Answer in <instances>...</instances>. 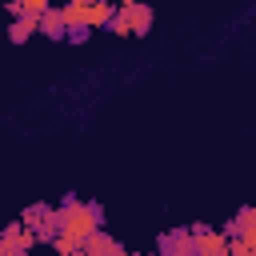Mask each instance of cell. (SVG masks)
<instances>
[{"label":"cell","instance_id":"cell-2","mask_svg":"<svg viewBox=\"0 0 256 256\" xmlns=\"http://www.w3.org/2000/svg\"><path fill=\"white\" fill-rule=\"evenodd\" d=\"M108 32H116V36H148L152 32V8L148 4H120L116 8V16H112V24H108Z\"/></svg>","mask_w":256,"mask_h":256},{"label":"cell","instance_id":"cell-1","mask_svg":"<svg viewBox=\"0 0 256 256\" xmlns=\"http://www.w3.org/2000/svg\"><path fill=\"white\" fill-rule=\"evenodd\" d=\"M56 220H60V240L76 244L80 252H84V244H88L96 232H104V228H100V224H104V208H100L96 200L64 196V204L56 208Z\"/></svg>","mask_w":256,"mask_h":256},{"label":"cell","instance_id":"cell-3","mask_svg":"<svg viewBox=\"0 0 256 256\" xmlns=\"http://www.w3.org/2000/svg\"><path fill=\"white\" fill-rule=\"evenodd\" d=\"M20 224H24L40 244H56V240H60V220H56V208H48V204H28L24 216H20Z\"/></svg>","mask_w":256,"mask_h":256},{"label":"cell","instance_id":"cell-4","mask_svg":"<svg viewBox=\"0 0 256 256\" xmlns=\"http://www.w3.org/2000/svg\"><path fill=\"white\" fill-rule=\"evenodd\" d=\"M156 256H196V236H192V228L160 232V240H156Z\"/></svg>","mask_w":256,"mask_h":256},{"label":"cell","instance_id":"cell-7","mask_svg":"<svg viewBox=\"0 0 256 256\" xmlns=\"http://www.w3.org/2000/svg\"><path fill=\"white\" fill-rule=\"evenodd\" d=\"M40 36H48V40H68V16H64V8H48V16L40 20Z\"/></svg>","mask_w":256,"mask_h":256},{"label":"cell","instance_id":"cell-11","mask_svg":"<svg viewBox=\"0 0 256 256\" xmlns=\"http://www.w3.org/2000/svg\"><path fill=\"white\" fill-rule=\"evenodd\" d=\"M0 256H28V252H24V248H4V244H0Z\"/></svg>","mask_w":256,"mask_h":256},{"label":"cell","instance_id":"cell-6","mask_svg":"<svg viewBox=\"0 0 256 256\" xmlns=\"http://www.w3.org/2000/svg\"><path fill=\"white\" fill-rule=\"evenodd\" d=\"M0 244H4V248H24V252H32V244H40V240H36V236H32V232H28V228L16 220V224H4Z\"/></svg>","mask_w":256,"mask_h":256},{"label":"cell","instance_id":"cell-5","mask_svg":"<svg viewBox=\"0 0 256 256\" xmlns=\"http://www.w3.org/2000/svg\"><path fill=\"white\" fill-rule=\"evenodd\" d=\"M224 236H228V240H256V208L244 204V208L224 224Z\"/></svg>","mask_w":256,"mask_h":256},{"label":"cell","instance_id":"cell-12","mask_svg":"<svg viewBox=\"0 0 256 256\" xmlns=\"http://www.w3.org/2000/svg\"><path fill=\"white\" fill-rule=\"evenodd\" d=\"M132 256H148V252H132Z\"/></svg>","mask_w":256,"mask_h":256},{"label":"cell","instance_id":"cell-10","mask_svg":"<svg viewBox=\"0 0 256 256\" xmlns=\"http://www.w3.org/2000/svg\"><path fill=\"white\" fill-rule=\"evenodd\" d=\"M92 36V28H68V44H84Z\"/></svg>","mask_w":256,"mask_h":256},{"label":"cell","instance_id":"cell-13","mask_svg":"<svg viewBox=\"0 0 256 256\" xmlns=\"http://www.w3.org/2000/svg\"><path fill=\"white\" fill-rule=\"evenodd\" d=\"M252 256H256V244H252Z\"/></svg>","mask_w":256,"mask_h":256},{"label":"cell","instance_id":"cell-8","mask_svg":"<svg viewBox=\"0 0 256 256\" xmlns=\"http://www.w3.org/2000/svg\"><path fill=\"white\" fill-rule=\"evenodd\" d=\"M196 256H228V236L224 232H208L196 240Z\"/></svg>","mask_w":256,"mask_h":256},{"label":"cell","instance_id":"cell-9","mask_svg":"<svg viewBox=\"0 0 256 256\" xmlns=\"http://www.w3.org/2000/svg\"><path fill=\"white\" fill-rule=\"evenodd\" d=\"M32 32H40V20H12V28H8V40H12V44H24Z\"/></svg>","mask_w":256,"mask_h":256}]
</instances>
